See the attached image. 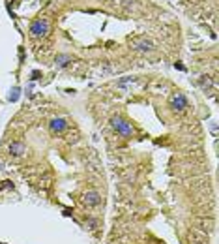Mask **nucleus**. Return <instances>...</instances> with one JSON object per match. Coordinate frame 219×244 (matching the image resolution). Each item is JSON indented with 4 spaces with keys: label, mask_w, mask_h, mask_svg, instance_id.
<instances>
[{
    "label": "nucleus",
    "mask_w": 219,
    "mask_h": 244,
    "mask_svg": "<svg viewBox=\"0 0 219 244\" xmlns=\"http://www.w3.org/2000/svg\"><path fill=\"white\" fill-rule=\"evenodd\" d=\"M71 58H69V55H60V56H56V66H60V68H64V66H67V62H69Z\"/></svg>",
    "instance_id": "obj_8"
},
{
    "label": "nucleus",
    "mask_w": 219,
    "mask_h": 244,
    "mask_svg": "<svg viewBox=\"0 0 219 244\" xmlns=\"http://www.w3.org/2000/svg\"><path fill=\"white\" fill-rule=\"evenodd\" d=\"M171 105H172V109L174 111H186L187 107H189V103H187V98L184 96V94H180V92H176L174 96H172V100H171Z\"/></svg>",
    "instance_id": "obj_3"
},
{
    "label": "nucleus",
    "mask_w": 219,
    "mask_h": 244,
    "mask_svg": "<svg viewBox=\"0 0 219 244\" xmlns=\"http://www.w3.org/2000/svg\"><path fill=\"white\" fill-rule=\"evenodd\" d=\"M47 32H49V21H47V19H37V21H34L32 26H30V34H32L34 38H43Z\"/></svg>",
    "instance_id": "obj_2"
},
{
    "label": "nucleus",
    "mask_w": 219,
    "mask_h": 244,
    "mask_svg": "<svg viewBox=\"0 0 219 244\" xmlns=\"http://www.w3.org/2000/svg\"><path fill=\"white\" fill-rule=\"evenodd\" d=\"M135 47L139 49V51H152L154 47H152V41H148V39H137L135 41Z\"/></svg>",
    "instance_id": "obj_7"
},
{
    "label": "nucleus",
    "mask_w": 219,
    "mask_h": 244,
    "mask_svg": "<svg viewBox=\"0 0 219 244\" xmlns=\"http://www.w3.org/2000/svg\"><path fill=\"white\" fill-rule=\"evenodd\" d=\"M19 96H21V88H19V86H13L11 92H9V101H17Z\"/></svg>",
    "instance_id": "obj_9"
},
{
    "label": "nucleus",
    "mask_w": 219,
    "mask_h": 244,
    "mask_svg": "<svg viewBox=\"0 0 219 244\" xmlns=\"http://www.w3.org/2000/svg\"><path fill=\"white\" fill-rule=\"evenodd\" d=\"M84 203L94 207V205H99V203H101V197H99L96 192H90V194H86V195H84Z\"/></svg>",
    "instance_id": "obj_6"
},
{
    "label": "nucleus",
    "mask_w": 219,
    "mask_h": 244,
    "mask_svg": "<svg viewBox=\"0 0 219 244\" xmlns=\"http://www.w3.org/2000/svg\"><path fill=\"white\" fill-rule=\"evenodd\" d=\"M7 148H9V154H13V156H22L26 152V147L22 143H11Z\"/></svg>",
    "instance_id": "obj_5"
},
{
    "label": "nucleus",
    "mask_w": 219,
    "mask_h": 244,
    "mask_svg": "<svg viewBox=\"0 0 219 244\" xmlns=\"http://www.w3.org/2000/svg\"><path fill=\"white\" fill-rule=\"evenodd\" d=\"M66 126H67V122H66L64 118H52V120L49 122V128H51L52 132H62V130H66Z\"/></svg>",
    "instance_id": "obj_4"
},
{
    "label": "nucleus",
    "mask_w": 219,
    "mask_h": 244,
    "mask_svg": "<svg viewBox=\"0 0 219 244\" xmlns=\"http://www.w3.org/2000/svg\"><path fill=\"white\" fill-rule=\"evenodd\" d=\"M37 77H39V71H32V79H34V81H36V79H37Z\"/></svg>",
    "instance_id": "obj_10"
},
{
    "label": "nucleus",
    "mask_w": 219,
    "mask_h": 244,
    "mask_svg": "<svg viewBox=\"0 0 219 244\" xmlns=\"http://www.w3.org/2000/svg\"><path fill=\"white\" fill-rule=\"evenodd\" d=\"M111 126L122 135V137H131L133 135V128H131V124H127L126 120H122L120 117H112L111 118Z\"/></svg>",
    "instance_id": "obj_1"
}]
</instances>
